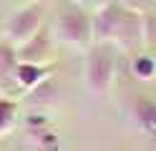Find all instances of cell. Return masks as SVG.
I'll use <instances>...</instances> for the list:
<instances>
[{
	"instance_id": "1",
	"label": "cell",
	"mask_w": 156,
	"mask_h": 151,
	"mask_svg": "<svg viewBox=\"0 0 156 151\" xmlns=\"http://www.w3.org/2000/svg\"><path fill=\"white\" fill-rule=\"evenodd\" d=\"M93 43H113L123 53L144 48L141 40V13L126 10L116 0L93 10Z\"/></svg>"
},
{
	"instance_id": "2",
	"label": "cell",
	"mask_w": 156,
	"mask_h": 151,
	"mask_svg": "<svg viewBox=\"0 0 156 151\" xmlns=\"http://www.w3.org/2000/svg\"><path fill=\"white\" fill-rule=\"evenodd\" d=\"M51 30L61 43L86 50L93 43V13L73 0H61L53 10Z\"/></svg>"
},
{
	"instance_id": "3",
	"label": "cell",
	"mask_w": 156,
	"mask_h": 151,
	"mask_svg": "<svg viewBox=\"0 0 156 151\" xmlns=\"http://www.w3.org/2000/svg\"><path fill=\"white\" fill-rule=\"evenodd\" d=\"M121 50L113 43H91L83 58V83L93 98H106L111 93Z\"/></svg>"
},
{
	"instance_id": "4",
	"label": "cell",
	"mask_w": 156,
	"mask_h": 151,
	"mask_svg": "<svg viewBox=\"0 0 156 151\" xmlns=\"http://www.w3.org/2000/svg\"><path fill=\"white\" fill-rule=\"evenodd\" d=\"M45 15H48V0H38V3H25L20 10L5 20L3 25V38L5 43H10L13 48H20L28 43L38 30L45 25Z\"/></svg>"
},
{
	"instance_id": "5",
	"label": "cell",
	"mask_w": 156,
	"mask_h": 151,
	"mask_svg": "<svg viewBox=\"0 0 156 151\" xmlns=\"http://www.w3.org/2000/svg\"><path fill=\"white\" fill-rule=\"evenodd\" d=\"M15 53H18L20 63L51 66V60H53V30H51V25H43L28 43L15 48Z\"/></svg>"
},
{
	"instance_id": "6",
	"label": "cell",
	"mask_w": 156,
	"mask_h": 151,
	"mask_svg": "<svg viewBox=\"0 0 156 151\" xmlns=\"http://www.w3.org/2000/svg\"><path fill=\"white\" fill-rule=\"evenodd\" d=\"M18 66L20 60H18L15 48L0 38V96L15 101L23 96L20 86H18Z\"/></svg>"
},
{
	"instance_id": "7",
	"label": "cell",
	"mask_w": 156,
	"mask_h": 151,
	"mask_svg": "<svg viewBox=\"0 0 156 151\" xmlns=\"http://www.w3.org/2000/svg\"><path fill=\"white\" fill-rule=\"evenodd\" d=\"M53 76L51 66H35V63H20L18 66V86H20L23 96L30 93L33 88H38L41 83H45Z\"/></svg>"
},
{
	"instance_id": "8",
	"label": "cell",
	"mask_w": 156,
	"mask_h": 151,
	"mask_svg": "<svg viewBox=\"0 0 156 151\" xmlns=\"http://www.w3.org/2000/svg\"><path fill=\"white\" fill-rule=\"evenodd\" d=\"M131 70H133V76L139 78V81H151L156 78V56L151 53V50H136L133 58H131Z\"/></svg>"
},
{
	"instance_id": "9",
	"label": "cell",
	"mask_w": 156,
	"mask_h": 151,
	"mask_svg": "<svg viewBox=\"0 0 156 151\" xmlns=\"http://www.w3.org/2000/svg\"><path fill=\"white\" fill-rule=\"evenodd\" d=\"M18 113H20V103L15 98L0 96V138H5L18 124Z\"/></svg>"
},
{
	"instance_id": "10",
	"label": "cell",
	"mask_w": 156,
	"mask_h": 151,
	"mask_svg": "<svg viewBox=\"0 0 156 151\" xmlns=\"http://www.w3.org/2000/svg\"><path fill=\"white\" fill-rule=\"evenodd\" d=\"M133 116H136V124L144 131H149V134L156 136V103H151V101H136Z\"/></svg>"
},
{
	"instance_id": "11",
	"label": "cell",
	"mask_w": 156,
	"mask_h": 151,
	"mask_svg": "<svg viewBox=\"0 0 156 151\" xmlns=\"http://www.w3.org/2000/svg\"><path fill=\"white\" fill-rule=\"evenodd\" d=\"M141 40L146 50H156V5L141 13Z\"/></svg>"
},
{
	"instance_id": "12",
	"label": "cell",
	"mask_w": 156,
	"mask_h": 151,
	"mask_svg": "<svg viewBox=\"0 0 156 151\" xmlns=\"http://www.w3.org/2000/svg\"><path fill=\"white\" fill-rule=\"evenodd\" d=\"M119 5H123L126 10H133V13H146V10H151L156 0H116Z\"/></svg>"
},
{
	"instance_id": "13",
	"label": "cell",
	"mask_w": 156,
	"mask_h": 151,
	"mask_svg": "<svg viewBox=\"0 0 156 151\" xmlns=\"http://www.w3.org/2000/svg\"><path fill=\"white\" fill-rule=\"evenodd\" d=\"M73 3H78V5H83V8H88L91 13H93L96 8H101V5H106V3H108V0H73Z\"/></svg>"
},
{
	"instance_id": "14",
	"label": "cell",
	"mask_w": 156,
	"mask_h": 151,
	"mask_svg": "<svg viewBox=\"0 0 156 151\" xmlns=\"http://www.w3.org/2000/svg\"><path fill=\"white\" fill-rule=\"evenodd\" d=\"M25 3H38V0H25Z\"/></svg>"
}]
</instances>
